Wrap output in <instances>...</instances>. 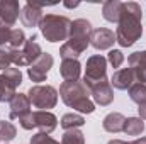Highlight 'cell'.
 <instances>
[{"instance_id":"11","label":"cell","mask_w":146,"mask_h":144,"mask_svg":"<svg viewBox=\"0 0 146 144\" xmlns=\"http://www.w3.org/2000/svg\"><path fill=\"white\" fill-rule=\"evenodd\" d=\"M88 92H90V95H92V102H94L95 105L107 107V105L112 104V100H114V88H112V85H110L109 80L100 81V83L90 87Z\"/></svg>"},{"instance_id":"27","label":"cell","mask_w":146,"mask_h":144,"mask_svg":"<svg viewBox=\"0 0 146 144\" xmlns=\"http://www.w3.org/2000/svg\"><path fill=\"white\" fill-rule=\"evenodd\" d=\"M29 144H60L56 139H53L49 134H42V132H36L34 136H31Z\"/></svg>"},{"instance_id":"28","label":"cell","mask_w":146,"mask_h":144,"mask_svg":"<svg viewBox=\"0 0 146 144\" xmlns=\"http://www.w3.org/2000/svg\"><path fill=\"white\" fill-rule=\"evenodd\" d=\"M3 75L15 85V87H19L21 83H22V73L19 68H7V70H3Z\"/></svg>"},{"instance_id":"10","label":"cell","mask_w":146,"mask_h":144,"mask_svg":"<svg viewBox=\"0 0 146 144\" xmlns=\"http://www.w3.org/2000/svg\"><path fill=\"white\" fill-rule=\"evenodd\" d=\"M53 63H54L53 56L49 53H42L36 63H33L27 68V76L31 78V81H34L36 85H41V81H46L48 73L53 68Z\"/></svg>"},{"instance_id":"13","label":"cell","mask_w":146,"mask_h":144,"mask_svg":"<svg viewBox=\"0 0 146 144\" xmlns=\"http://www.w3.org/2000/svg\"><path fill=\"white\" fill-rule=\"evenodd\" d=\"M42 7L39 3H34V2H27L22 9H21V22L24 27H37L39 22L42 20Z\"/></svg>"},{"instance_id":"24","label":"cell","mask_w":146,"mask_h":144,"mask_svg":"<svg viewBox=\"0 0 146 144\" xmlns=\"http://www.w3.org/2000/svg\"><path fill=\"white\" fill-rule=\"evenodd\" d=\"M127 93H129V98L134 102V104H143L146 102V85L145 83H134L129 90H127Z\"/></svg>"},{"instance_id":"26","label":"cell","mask_w":146,"mask_h":144,"mask_svg":"<svg viewBox=\"0 0 146 144\" xmlns=\"http://www.w3.org/2000/svg\"><path fill=\"white\" fill-rule=\"evenodd\" d=\"M107 63L112 68H121V65L124 63V54L121 49H110L107 54Z\"/></svg>"},{"instance_id":"32","label":"cell","mask_w":146,"mask_h":144,"mask_svg":"<svg viewBox=\"0 0 146 144\" xmlns=\"http://www.w3.org/2000/svg\"><path fill=\"white\" fill-rule=\"evenodd\" d=\"M107 144H131V143H126V141H122V139H110Z\"/></svg>"},{"instance_id":"30","label":"cell","mask_w":146,"mask_h":144,"mask_svg":"<svg viewBox=\"0 0 146 144\" xmlns=\"http://www.w3.org/2000/svg\"><path fill=\"white\" fill-rule=\"evenodd\" d=\"M138 114H139V119L141 120H146V102L138 105Z\"/></svg>"},{"instance_id":"23","label":"cell","mask_w":146,"mask_h":144,"mask_svg":"<svg viewBox=\"0 0 146 144\" xmlns=\"http://www.w3.org/2000/svg\"><path fill=\"white\" fill-rule=\"evenodd\" d=\"M17 136V127L10 120H0V141L3 144L14 141Z\"/></svg>"},{"instance_id":"8","label":"cell","mask_w":146,"mask_h":144,"mask_svg":"<svg viewBox=\"0 0 146 144\" xmlns=\"http://www.w3.org/2000/svg\"><path fill=\"white\" fill-rule=\"evenodd\" d=\"M10 53H12V65H15L17 68H22L36 63L39 56L42 54V49L36 42V34H33L31 37H27V41L21 49H10Z\"/></svg>"},{"instance_id":"16","label":"cell","mask_w":146,"mask_h":144,"mask_svg":"<svg viewBox=\"0 0 146 144\" xmlns=\"http://www.w3.org/2000/svg\"><path fill=\"white\" fill-rule=\"evenodd\" d=\"M134 83H136V78H134V73L131 71V68H119L114 71L110 78V85L115 90H129Z\"/></svg>"},{"instance_id":"17","label":"cell","mask_w":146,"mask_h":144,"mask_svg":"<svg viewBox=\"0 0 146 144\" xmlns=\"http://www.w3.org/2000/svg\"><path fill=\"white\" fill-rule=\"evenodd\" d=\"M82 73V65L78 59H63L60 65V75L65 81H78Z\"/></svg>"},{"instance_id":"2","label":"cell","mask_w":146,"mask_h":144,"mask_svg":"<svg viewBox=\"0 0 146 144\" xmlns=\"http://www.w3.org/2000/svg\"><path fill=\"white\" fill-rule=\"evenodd\" d=\"M92 31H94L92 24L87 19L72 20L70 37L60 48L61 59H78V56L83 54L87 51V48L90 46V34H92Z\"/></svg>"},{"instance_id":"20","label":"cell","mask_w":146,"mask_h":144,"mask_svg":"<svg viewBox=\"0 0 146 144\" xmlns=\"http://www.w3.org/2000/svg\"><path fill=\"white\" fill-rule=\"evenodd\" d=\"M85 124V117L82 115V114H65L63 117H61V120H60V126H61V129H65V131H72V129H78V127H82Z\"/></svg>"},{"instance_id":"22","label":"cell","mask_w":146,"mask_h":144,"mask_svg":"<svg viewBox=\"0 0 146 144\" xmlns=\"http://www.w3.org/2000/svg\"><path fill=\"white\" fill-rule=\"evenodd\" d=\"M15 88L17 87L2 73L0 75V102H10L14 98V95L17 93Z\"/></svg>"},{"instance_id":"4","label":"cell","mask_w":146,"mask_h":144,"mask_svg":"<svg viewBox=\"0 0 146 144\" xmlns=\"http://www.w3.org/2000/svg\"><path fill=\"white\" fill-rule=\"evenodd\" d=\"M37 27L46 41H49V42H63L65 41L66 42L70 37L72 20L66 15L46 14Z\"/></svg>"},{"instance_id":"25","label":"cell","mask_w":146,"mask_h":144,"mask_svg":"<svg viewBox=\"0 0 146 144\" xmlns=\"http://www.w3.org/2000/svg\"><path fill=\"white\" fill-rule=\"evenodd\" d=\"M60 144H85V136H83V132L78 131V129L65 131V134H63Z\"/></svg>"},{"instance_id":"7","label":"cell","mask_w":146,"mask_h":144,"mask_svg":"<svg viewBox=\"0 0 146 144\" xmlns=\"http://www.w3.org/2000/svg\"><path fill=\"white\" fill-rule=\"evenodd\" d=\"M107 78V58H104L102 54H94L87 59L85 63V75H83V85L87 88L106 81Z\"/></svg>"},{"instance_id":"15","label":"cell","mask_w":146,"mask_h":144,"mask_svg":"<svg viewBox=\"0 0 146 144\" xmlns=\"http://www.w3.org/2000/svg\"><path fill=\"white\" fill-rule=\"evenodd\" d=\"M127 65H129L131 71L134 73L136 83H145L146 85V49L129 54Z\"/></svg>"},{"instance_id":"31","label":"cell","mask_w":146,"mask_h":144,"mask_svg":"<svg viewBox=\"0 0 146 144\" xmlns=\"http://www.w3.org/2000/svg\"><path fill=\"white\" fill-rule=\"evenodd\" d=\"M131 144H146V137L145 136H141V137H138V139H134Z\"/></svg>"},{"instance_id":"21","label":"cell","mask_w":146,"mask_h":144,"mask_svg":"<svg viewBox=\"0 0 146 144\" xmlns=\"http://www.w3.org/2000/svg\"><path fill=\"white\" fill-rule=\"evenodd\" d=\"M122 132L126 136H141L145 132V122L139 117H127L124 122Z\"/></svg>"},{"instance_id":"18","label":"cell","mask_w":146,"mask_h":144,"mask_svg":"<svg viewBox=\"0 0 146 144\" xmlns=\"http://www.w3.org/2000/svg\"><path fill=\"white\" fill-rule=\"evenodd\" d=\"M122 3L124 2H119V0H107L102 3V17L112 22V24H117L119 19H121V12H122Z\"/></svg>"},{"instance_id":"12","label":"cell","mask_w":146,"mask_h":144,"mask_svg":"<svg viewBox=\"0 0 146 144\" xmlns=\"http://www.w3.org/2000/svg\"><path fill=\"white\" fill-rule=\"evenodd\" d=\"M115 44V32L107 27H97L90 34V46H94L97 51L110 49Z\"/></svg>"},{"instance_id":"1","label":"cell","mask_w":146,"mask_h":144,"mask_svg":"<svg viewBox=\"0 0 146 144\" xmlns=\"http://www.w3.org/2000/svg\"><path fill=\"white\" fill-rule=\"evenodd\" d=\"M141 20H143L141 5L136 2H124L121 19L115 29V42L121 48H131L141 39L143 36Z\"/></svg>"},{"instance_id":"14","label":"cell","mask_w":146,"mask_h":144,"mask_svg":"<svg viewBox=\"0 0 146 144\" xmlns=\"http://www.w3.org/2000/svg\"><path fill=\"white\" fill-rule=\"evenodd\" d=\"M9 105H10V112H9V117L12 119V120H19L21 117H24V115H27L29 112H33L31 110V100H29V97H27V93H15L14 95V98L9 102Z\"/></svg>"},{"instance_id":"19","label":"cell","mask_w":146,"mask_h":144,"mask_svg":"<svg viewBox=\"0 0 146 144\" xmlns=\"http://www.w3.org/2000/svg\"><path fill=\"white\" fill-rule=\"evenodd\" d=\"M124 122H126V117L119 112H110L104 117L102 120V127L104 131H107L110 134H117L124 129Z\"/></svg>"},{"instance_id":"9","label":"cell","mask_w":146,"mask_h":144,"mask_svg":"<svg viewBox=\"0 0 146 144\" xmlns=\"http://www.w3.org/2000/svg\"><path fill=\"white\" fill-rule=\"evenodd\" d=\"M21 5L17 0H0V31L14 29L17 19L21 17Z\"/></svg>"},{"instance_id":"5","label":"cell","mask_w":146,"mask_h":144,"mask_svg":"<svg viewBox=\"0 0 146 144\" xmlns=\"http://www.w3.org/2000/svg\"><path fill=\"white\" fill-rule=\"evenodd\" d=\"M19 124L26 131L37 129L42 134H51L58 126V117L48 110H34L19 119Z\"/></svg>"},{"instance_id":"6","label":"cell","mask_w":146,"mask_h":144,"mask_svg":"<svg viewBox=\"0 0 146 144\" xmlns=\"http://www.w3.org/2000/svg\"><path fill=\"white\" fill-rule=\"evenodd\" d=\"M27 97L31 105L37 110L49 112V108H54L58 104V90L51 85H33L27 92Z\"/></svg>"},{"instance_id":"3","label":"cell","mask_w":146,"mask_h":144,"mask_svg":"<svg viewBox=\"0 0 146 144\" xmlns=\"http://www.w3.org/2000/svg\"><path fill=\"white\" fill-rule=\"evenodd\" d=\"M60 97L66 107L78 114H94L95 104L90 100V92L83 81H63L60 85Z\"/></svg>"},{"instance_id":"29","label":"cell","mask_w":146,"mask_h":144,"mask_svg":"<svg viewBox=\"0 0 146 144\" xmlns=\"http://www.w3.org/2000/svg\"><path fill=\"white\" fill-rule=\"evenodd\" d=\"M12 65V53L9 48H0V70H7Z\"/></svg>"},{"instance_id":"33","label":"cell","mask_w":146,"mask_h":144,"mask_svg":"<svg viewBox=\"0 0 146 144\" xmlns=\"http://www.w3.org/2000/svg\"><path fill=\"white\" fill-rule=\"evenodd\" d=\"M65 7H68V9H75V7H78V2H75V3H70V2H65Z\"/></svg>"}]
</instances>
